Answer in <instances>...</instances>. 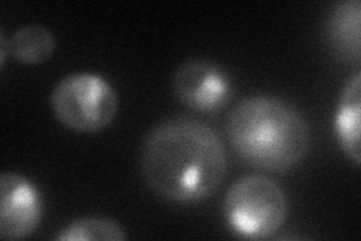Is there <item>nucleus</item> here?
I'll list each match as a JSON object with an SVG mask.
<instances>
[{
	"label": "nucleus",
	"instance_id": "6",
	"mask_svg": "<svg viewBox=\"0 0 361 241\" xmlns=\"http://www.w3.org/2000/svg\"><path fill=\"white\" fill-rule=\"evenodd\" d=\"M42 219V199L32 181L16 172L0 177V237L21 240L37 231Z\"/></svg>",
	"mask_w": 361,
	"mask_h": 241
},
{
	"label": "nucleus",
	"instance_id": "8",
	"mask_svg": "<svg viewBox=\"0 0 361 241\" xmlns=\"http://www.w3.org/2000/svg\"><path fill=\"white\" fill-rule=\"evenodd\" d=\"M360 20L361 5L358 0L336 5L329 18V35L338 53L349 61H360Z\"/></svg>",
	"mask_w": 361,
	"mask_h": 241
},
{
	"label": "nucleus",
	"instance_id": "7",
	"mask_svg": "<svg viewBox=\"0 0 361 241\" xmlns=\"http://www.w3.org/2000/svg\"><path fill=\"white\" fill-rule=\"evenodd\" d=\"M360 114H361V76L360 73L349 80L338 100L334 114V133L345 154L360 166Z\"/></svg>",
	"mask_w": 361,
	"mask_h": 241
},
{
	"label": "nucleus",
	"instance_id": "10",
	"mask_svg": "<svg viewBox=\"0 0 361 241\" xmlns=\"http://www.w3.org/2000/svg\"><path fill=\"white\" fill-rule=\"evenodd\" d=\"M127 238L126 229L104 217H82L68 223L56 235L59 241H123Z\"/></svg>",
	"mask_w": 361,
	"mask_h": 241
},
{
	"label": "nucleus",
	"instance_id": "3",
	"mask_svg": "<svg viewBox=\"0 0 361 241\" xmlns=\"http://www.w3.org/2000/svg\"><path fill=\"white\" fill-rule=\"evenodd\" d=\"M289 204L285 190L264 175H247L231 187L223 202L224 219L244 238L273 237L286 222Z\"/></svg>",
	"mask_w": 361,
	"mask_h": 241
},
{
	"label": "nucleus",
	"instance_id": "9",
	"mask_svg": "<svg viewBox=\"0 0 361 241\" xmlns=\"http://www.w3.org/2000/svg\"><path fill=\"white\" fill-rule=\"evenodd\" d=\"M9 53L25 65H39L47 62L54 53L56 38L53 32L42 25H27L20 28L8 40Z\"/></svg>",
	"mask_w": 361,
	"mask_h": 241
},
{
	"label": "nucleus",
	"instance_id": "1",
	"mask_svg": "<svg viewBox=\"0 0 361 241\" xmlns=\"http://www.w3.org/2000/svg\"><path fill=\"white\" fill-rule=\"evenodd\" d=\"M228 170L226 149L209 125L179 118L146 136L142 172L149 187L175 202H196L219 190Z\"/></svg>",
	"mask_w": 361,
	"mask_h": 241
},
{
	"label": "nucleus",
	"instance_id": "5",
	"mask_svg": "<svg viewBox=\"0 0 361 241\" xmlns=\"http://www.w3.org/2000/svg\"><path fill=\"white\" fill-rule=\"evenodd\" d=\"M173 90L184 106L200 113L220 112L229 105L233 83L229 73L208 59H191L173 76Z\"/></svg>",
	"mask_w": 361,
	"mask_h": 241
},
{
	"label": "nucleus",
	"instance_id": "2",
	"mask_svg": "<svg viewBox=\"0 0 361 241\" xmlns=\"http://www.w3.org/2000/svg\"><path fill=\"white\" fill-rule=\"evenodd\" d=\"M233 151L247 163L283 174L306 157L310 133L301 113L280 98L256 95L236 106L228 121Z\"/></svg>",
	"mask_w": 361,
	"mask_h": 241
},
{
	"label": "nucleus",
	"instance_id": "4",
	"mask_svg": "<svg viewBox=\"0 0 361 241\" xmlns=\"http://www.w3.org/2000/svg\"><path fill=\"white\" fill-rule=\"evenodd\" d=\"M50 105L54 117L66 129L97 133L115 119L119 100L106 78L94 73H74L56 83Z\"/></svg>",
	"mask_w": 361,
	"mask_h": 241
}]
</instances>
